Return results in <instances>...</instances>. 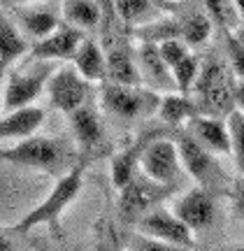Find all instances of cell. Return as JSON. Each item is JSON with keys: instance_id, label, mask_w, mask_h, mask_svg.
I'll list each match as a JSON object with an SVG mask.
<instances>
[{"instance_id": "cell-29", "label": "cell", "mask_w": 244, "mask_h": 251, "mask_svg": "<svg viewBox=\"0 0 244 251\" xmlns=\"http://www.w3.org/2000/svg\"><path fill=\"white\" fill-rule=\"evenodd\" d=\"M130 251H191L186 247H177V244H168L161 242V240H154V237H146V235H140L130 242Z\"/></svg>"}, {"instance_id": "cell-32", "label": "cell", "mask_w": 244, "mask_h": 251, "mask_svg": "<svg viewBox=\"0 0 244 251\" xmlns=\"http://www.w3.org/2000/svg\"><path fill=\"white\" fill-rule=\"evenodd\" d=\"M96 2H98L100 12H102V19H107V14L109 17L117 14V12H114V0H96Z\"/></svg>"}, {"instance_id": "cell-25", "label": "cell", "mask_w": 244, "mask_h": 251, "mask_svg": "<svg viewBox=\"0 0 244 251\" xmlns=\"http://www.w3.org/2000/svg\"><path fill=\"white\" fill-rule=\"evenodd\" d=\"M212 35V19L207 14H191L179 21V40L189 47L205 45Z\"/></svg>"}, {"instance_id": "cell-21", "label": "cell", "mask_w": 244, "mask_h": 251, "mask_svg": "<svg viewBox=\"0 0 244 251\" xmlns=\"http://www.w3.org/2000/svg\"><path fill=\"white\" fill-rule=\"evenodd\" d=\"M158 117L170 126H181L189 124L193 117H198V105L195 100L191 98L189 93H179V91H172V93H165L161 96V102H158Z\"/></svg>"}, {"instance_id": "cell-17", "label": "cell", "mask_w": 244, "mask_h": 251, "mask_svg": "<svg viewBox=\"0 0 244 251\" xmlns=\"http://www.w3.org/2000/svg\"><path fill=\"white\" fill-rule=\"evenodd\" d=\"M105 63H107L105 81H109V84H126V86H142L137 61L128 49L112 47L107 51V56H105Z\"/></svg>"}, {"instance_id": "cell-39", "label": "cell", "mask_w": 244, "mask_h": 251, "mask_svg": "<svg viewBox=\"0 0 244 251\" xmlns=\"http://www.w3.org/2000/svg\"><path fill=\"white\" fill-rule=\"evenodd\" d=\"M98 251H114V249H109V247H100Z\"/></svg>"}, {"instance_id": "cell-1", "label": "cell", "mask_w": 244, "mask_h": 251, "mask_svg": "<svg viewBox=\"0 0 244 251\" xmlns=\"http://www.w3.org/2000/svg\"><path fill=\"white\" fill-rule=\"evenodd\" d=\"M191 93L195 96L200 114L207 117H228L235 109V81L230 79L228 70L217 61L200 65L198 79Z\"/></svg>"}, {"instance_id": "cell-24", "label": "cell", "mask_w": 244, "mask_h": 251, "mask_svg": "<svg viewBox=\"0 0 244 251\" xmlns=\"http://www.w3.org/2000/svg\"><path fill=\"white\" fill-rule=\"evenodd\" d=\"M140 151L142 147H133L112 158V181L117 188H123L140 172Z\"/></svg>"}, {"instance_id": "cell-35", "label": "cell", "mask_w": 244, "mask_h": 251, "mask_svg": "<svg viewBox=\"0 0 244 251\" xmlns=\"http://www.w3.org/2000/svg\"><path fill=\"white\" fill-rule=\"evenodd\" d=\"M235 2V12H237V19H244V0H233Z\"/></svg>"}, {"instance_id": "cell-30", "label": "cell", "mask_w": 244, "mask_h": 251, "mask_svg": "<svg viewBox=\"0 0 244 251\" xmlns=\"http://www.w3.org/2000/svg\"><path fill=\"white\" fill-rule=\"evenodd\" d=\"M230 198H233L235 214L244 221V177H240V179L233 184V193H230Z\"/></svg>"}, {"instance_id": "cell-18", "label": "cell", "mask_w": 244, "mask_h": 251, "mask_svg": "<svg viewBox=\"0 0 244 251\" xmlns=\"http://www.w3.org/2000/svg\"><path fill=\"white\" fill-rule=\"evenodd\" d=\"M73 68L79 72L81 79H86L89 84L91 81H105V68H107V63H105L102 49L93 40L84 37L73 56Z\"/></svg>"}, {"instance_id": "cell-7", "label": "cell", "mask_w": 244, "mask_h": 251, "mask_svg": "<svg viewBox=\"0 0 244 251\" xmlns=\"http://www.w3.org/2000/svg\"><path fill=\"white\" fill-rule=\"evenodd\" d=\"M140 168L142 175H146L149 179L161 181L165 186H177L181 175V158H179V149L177 144L170 140H151L142 147L140 151Z\"/></svg>"}, {"instance_id": "cell-3", "label": "cell", "mask_w": 244, "mask_h": 251, "mask_svg": "<svg viewBox=\"0 0 244 251\" xmlns=\"http://www.w3.org/2000/svg\"><path fill=\"white\" fill-rule=\"evenodd\" d=\"M68 147L61 140L54 137H24L19 140L14 147L0 149V158L17 165H26V168H37V170L47 172H58L68 165Z\"/></svg>"}, {"instance_id": "cell-28", "label": "cell", "mask_w": 244, "mask_h": 251, "mask_svg": "<svg viewBox=\"0 0 244 251\" xmlns=\"http://www.w3.org/2000/svg\"><path fill=\"white\" fill-rule=\"evenodd\" d=\"M226 51L233 75L237 79H244V42L230 30H226Z\"/></svg>"}, {"instance_id": "cell-9", "label": "cell", "mask_w": 244, "mask_h": 251, "mask_svg": "<svg viewBox=\"0 0 244 251\" xmlns=\"http://www.w3.org/2000/svg\"><path fill=\"white\" fill-rule=\"evenodd\" d=\"M47 93H49V102L54 105L58 112L70 114L77 107L86 102V93H89V81L81 79L79 72L73 65H63L56 72L49 75L47 79Z\"/></svg>"}, {"instance_id": "cell-27", "label": "cell", "mask_w": 244, "mask_h": 251, "mask_svg": "<svg viewBox=\"0 0 244 251\" xmlns=\"http://www.w3.org/2000/svg\"><path fill=\"white\" fill-rule=\"evenodd\" d=\"M207 14L223 30H235L237 21H240L233 0H207Z\"/></svg>"}, {"instance_id": "cell-16", "label": "cell", "mask_w": 244, "mask_h": 251, "mask_svg": "<svg viewBox=\"0 0 244 251\" xmlns=\"http://www.w3.org/2000/svg\"><path fill=\"white\" fill-rule=\"evenodd\" d=\"M42 109L35 105H28V107H19L12 112H5V117L0 119V142L5 140H24L30 135L37 133V128L42 126Z\"/></svg>"}, {"instance_id": "cell-37", "label": "cell", "mask_w": 244, "mask_h": 251, "mask_svg": "<svg viewBox=\"0 0 244 251\" xmlns=\"http://www.w3.org/2000/svg\"><path fill=\"white\" fill-rule=\"evenodd\" d=\"M226 251H244V244H237V247H230V249H226Z\"/></svg>"}, {"instance_id": "cell-12", "label": "cell", "mask_w": 244, "mask_h": 251, "mask_svg": "<svg viewBox=\"0 0 244 251\" xmlns=\"http://www.w3.org/2000/svg\"><path fill=\"white\" fill-rule=\"evenodd\" d=\"M137 70H140V77H142V86L146 84V89L151 91H163V93H172L177 91V84H174V77H172L168 63L163 61L161 51H158V45L156 42H142L140 49H137Z\"/></svg>"}, {"instance_id": "cell-15", "label": "cell", "mask_w": 244, "mask_h": 251, "mask_svg": "<svg viewBox=\"0 0 244 251\" xmlns=\"http://www.w3.org/2000/svg\"><path fill=\"white\" fill-rule=\"evenodd\" d=\"M186 126H189V133L212 153H230V133H228L226 121H221L219 117L198 114Z\"/></svg>"}, {"instance_id": "cell-5", "label": "cell", "mask_w": 244, "mask_h": 251, "mask_svg": "<svg viewBox=\"0 0 244 251\" xmlns=\"http://www.w3.org/2000/svg\"><path fill=\"white\" fill-rule=\"evenodd\" d=\"M49 75H51L49 61H30V65L26 68L12 70L2 86V109L12 112V109L33 105L37 96L45 91Z\"/></svg>"}, {"instance_id": "cell-13", "label": "cell", "mask_w": 244, "mask_h": 251, "mask_svg": "<svg viewBox=\"0 0 244 251\" xmlns=\"http://www.w3.org/2000/svg\"><path fill=\"white\" fill-rule=\"evenodd\" d=\"M172 212L179 216L184 224L189 226L191 230H200V228H207L214 219V198L207 188H191L184 196L174 202Z\"/></svg>"}, {"instance_id": "cell-26", "label": "cell", "mask_w": 244, "mask_h": 251, "mask_svg": "<svg viewBox=\"0 0 244 251\" xmlns=\"http://www.w3.org/2000/svg\"><path fill=\"white\" fill-rule=\"evenodd\" d=\"M228 133H230V153L235 156L237 170L244 177V114L233 109L226 119Z\"/></svg>"}, {"instance_id": "cell-6", "label": "cell", "mask_w": 244, "mask_h": 251, "mask_svg": "<svg viewBox=\"0 0 244 251\" xmlns=\"http://www.w3.org/2000/svg\"><path fill=\"white\" fill-rule=\"evenodd\" d=\"M170 191L172 186H165L161 181H154L149 179L146 175L137 172L126 186L119 188V209H121V216L128 219V221H137L140 216L151 212V207H156L161 200H165L170 196Z\"/></svg>"}, {"instance_id": "cell-31", "label": "cell", "mask_w": 244, "mask_h": 251, "mask_svg": "<svg viewBox=\"0 0 244 251\" xmlns=\"http://www.w3.org/2000/svg\"><path fill=\"white\" fill-rule=\"evenodd\" d=\"M235 109L244 114V79L235 81Z\"/></svg>"}, {"instance_id": "cell-10", "label": "cell", "mask_w": 244, "mask_h": 251, "mask_svg": "<svg viewBox=\"0 0 244 251\" xmlns=\"http://www.w3.org/2000/svg\"><path fill=\"white\" fill-rule=\"evenodd\" d=\"M137 230H140V235L154 237V240H161V242L186 247V249L193 247V230L174 212H168L163 207L140 216L137 219Z\"/></svg>"}, {"instance_id": "cell-11", "label": "cell", "mask_w": 244, "mask_h": 251, "mask_svg": "<svg viewBox=\"0 0 244 251\" xmlns=\"http://www.w3.org/2000/svg\"><path fill=\"white\" fill-rule=\"evenodd\" d=\"M84 40V30L74 26H58L51 30L47 37L37 40L35 45L28 49V58L30 61H73L74 51L79 42Z\"/></svg>"}, {"instance_id": "cell-4", "label": "cell", "mask_w": 244, "mask_h": 251, "mask_svg": "<svg viewBox=\"0 0 244 251\" xmlns=\"http://www.w3.org/2000/svg\"><path fill=\"white\" fill-rule=\"evenodd\" d=\"M100 96H102L100 102L109 114L128 121L156 114L161 102V96L146 86H126V84H109V81H105Z\"/></svg>"}, {"instance_id": "cell-36", "label": "cell", "mask_w": 244, "mask_h": 251, "mask_svg": "<svg viewBox=\"0 0 244 251\" xmlns=\"http://www.w3.org/2000/svg\"><path fill=\"white\" fill-rule=\"evenodd\" d=\"M235 35L244 42V19H240V21H237V26H235Z\"/></svg>"}, {"instance_id": "cell-34", "label": "cell", "mask_w": 244, "mask_h": 251, "mask_svg": "<svg viewBox=\"0 0 244 251\" xmlns=\"http://www.w3.org/2000/svg\"><path fill=\"white\" fill-rule=\"evenodd\" d=\"M9 5H24V2H58V0H7Z\"/></svg>"}, {"instance_id": "cell-2", "label": "cell", "mask_w": 244, "mask_h": 251, "mask_svg": "<svg viewBox=\"0 0 244 251\" xmlns=\"http://www.w3.org/2000/svg\"><path fill=\"white\" fill-rule=\"evenodd\" d=\"M81 184H84V168L81 165L63 172V177L56 181L51 193L17 224V230L19 233H28V230H33V228H37V226H42V224H49L51 228H56L61 214L65 212V207L79 196Z\"/></svg>"}, {"instance_id": "cell-33", "label": "cell", "mask_w": 244, "mask_h": 251, "mask_svg": "<svg viewBox=\"0 0 244 251\" xmlns=\"http://www.w3.org/2000/svg\"><path fill=\"white\" fill-rule=\"evenodd\" d=\"M0 251H19L14 244H12V240H9L5 233H0Z\"/></svg>"}, {"instance_id": "cell-22", "label": "cell", "mask_w": 244, "mask_h": 251, "mask_svg": "<svg viewBox=\"0 0 244 251\" xmlns=\"http://www.w3.org/2000/svg\"><path fill=\"white\" fill-rule=\"evenodd\" d=\"M63 19L79 30H96L102 21L96 0H63Z\"/></svg>"}, {"instance_id": "cell-23", "label": "cell", "mask_w": 244, "mask_h": 251, "mask_svg": "<svg viewBox=\"0 0 244 251\" xmlns=\"http://www.w3.org/2000/svg\"><path fill=\"white\" fill-rule=\"evenodd\" d=\"M114 12L123 24L145 26L158 14V5L154 0H114Z\"/></svg>"}, {"instance_id": "cell-40", "label": "cell", "mask_w": 244, "mask_h": 251, "mask_svg": "<svg viewBox=\"0 0 244 251\" xmlns=\"http://www.w3.org/2000/svg\"><path fill=\"white\" fill-rule=\"evenodd\" d=\"M154 2H156V5H158V7H161V5H163V0H154Z\"/></svg>"}, {"instance_id": "cell-19", "label": "cell", "mask_w": 244, "mask_h": 251, "mask_svg": "<svg viewBox=\"0 0 244 251\" xmlns=\"http://www.w3.org/2000/svg\"><path fill=\"white\" fill-rule=\"evenodd\" d=\"M28 54V42L17 24L0 9V70H7L21 56Z\"/></svg>"}, {"instance_id": "cell-38", "label": "cell", "mask_w": 244, "mask_h": 251, "mask_svg": "<svg viewBox=\"0 0 244 251\" xmlns=\"http://www.w3.org/2000/svg\"><path fill=\"white\" fill-rule=\"evenodd\" d=\"M2 77H5V70H0V96H2Z\"/></svg>"}, {"instance_id": "cell-20", "label": "cell", "mask_w": 244, "mask_h": 251, "mask_svg": "<svg viewBox=\"0 0 244 251\" xmlns=\"http://www.w3.org/2000/svg\"><path fill=\"white\" fill-rule=\"evenodd\" d=\"M70 121H73V133L77 137V142L84 147V149H93L102 142V121H100L98 112L91 107V105H81L74 112L68 114Z\"/></svg>"}, {"instance_id": "cell-8", "label": "cell", "mask_w": 244, "mask_h": 251, "mask_svg": "<svg viewBox=\"0 0 244 251\" xmlns=\"http://www.w3.org/2000/svg\"><path fill=\"white\" fill-rule=\"evenodd\" d=\"M177 149H179V158L184 170L189 172L202 188L212 191V186H217V181L223 179V170L219 168L214 153L209 149H205L191 133H186L181 137Z\"/></svg>"}, {"instance_id": "cell-14", "label": "cell", "mask_w": 244, "mask_h": 251, "mask_svg": "<svg viewBox=\"0 0 244 251\" xmlns=\"http://www.w3.org/2000/svg\"><path fill=\"white\" fill-rule=\"evenodd\" d=\"M14 19L24 28V33L35 40L47 37L61 26V17L51 9V2H24L14 5Z\"/></svg>"}]
</instances>
